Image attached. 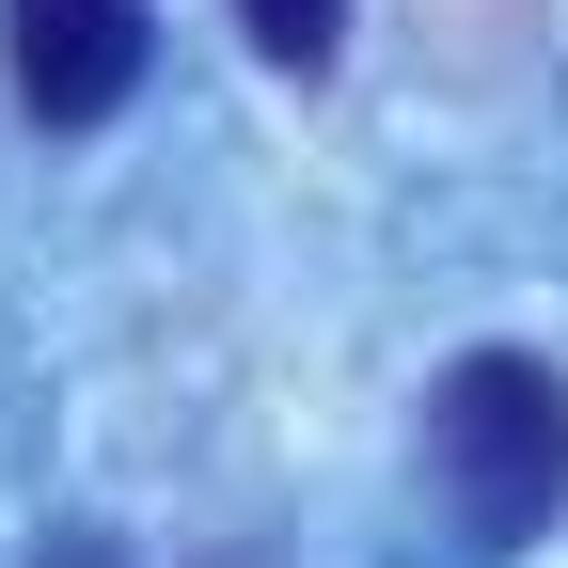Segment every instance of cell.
I'll use <instances>...</instances> for the list:
<instances>
[{
    "instance_id": "1",
    "label": "cell",
    "mask_w": 568,
    "mask_h": 568,
    "mask_svg": "<svg viewBox=\"0 0 568 568\" xmlns=\"http://www.w3.org/2000/svg\"><path fill=\"white\" fill-rule=\"evenodd\" d=\"M426 474H443V506L474 552H521L568 521V379L537 364V347H474V364H443V395H426Z\"/></svg>"
},
{
    "instance_id": "3",
    "label": "cell",
    "mask_w": 568,
    "mask_h": 568,
    "mask_svg": "<svg viewBox=\"0 0 568 568\" xmlns=\"http://www.w3.org/2000/svg\"><path fill=\"white\" fill-rule=\"evenodd\" d=\"M237 17H253V48H268V63H301V80H316L332 32H347V0H237Z\"/></svg>"
},
{
    "instance_id": "2",
    "label": "cell",
    "mask_w": 568,
    "mask_h": 568,
    "mask_svg": "<svg viewBox=\"0 0 568 568\" xmlns=\"http://www.w3.org/2000/svg\"><path fill=\"white\" fill-rule=\"evenodd\" d=\"M0 32H17V95L48 126H111L142 95V48H159L142 0H0Z\"/></svg>"
}]
</instances>
